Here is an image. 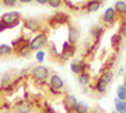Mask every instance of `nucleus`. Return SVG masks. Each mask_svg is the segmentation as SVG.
<instances>
[{"label": "nucleus", "mask_w": 126, "mask_h": 113, "mask_svg": "<svg viewBox=\"0 0 126 113\" xmlns=\"http://www.w3.org/2000/svg\"><path fill=\"white\" fill-rule=\"evenodd\" d=\"M112 113H117V112H112Z\"/></svg>", "instance_id": "nucleus-36"}, {"label": "nucleus", "mask_w": 126, "mask_h": 113, "mask_svg": "<svg viewBox=\"0 0 126 113\" xmlns=\"http://www.w3.org/2000/svg\"><path fill=\"white\" fill-rule=\"evenodd\" d=\"M14 113H30L33 107H32V103L27 99H23L18 102V103L14 106Z\"/></svg>", "instance_id": "nucleus-6"}, {"label": "nucleus", "mask_w": 126, "mask_h": 113, "mask_svg": "<svg viewBox=\"0 0 126 113\" xmlns=\"http://www.w3.org/2000/svg\"><path fill=\"white\" fill-rule=\"evenodd\" d=\"M24 26L29 30H32V32H37V30H40L42 26L39 24L38 20L35 19H25L24 20Z\"/></svg>", "instance_id": "nucleus-13"}, {"label": "nucleus", "mask_w": 126, "mask_h": 113, "mask_svg": "<svg viewBox=\"0 0 126 113\" xmlns=\"http://www.w3.org/2000/svg\"><path fill=\"white\" fill-rule=\"evenodd\" d=\"M78 83L83 87H86L88 83H90V74L86 73V72H83V73H81L78 75Z\"/></svg>", "instance_id": "nucleus-20"}, {"label": "nucleus", "mask_w": 126, "mask_h": 113, "mask_svg": "<svg viewBox=\"0 0 126 113\" xmlns=\"http://www.w3.org/2000/svg\"><path fill=\"white\" fill-rule=\"evenodd\" d=\"M48 4L52 8H59L62 4V0H48Z\"/></svg>", "instance_id": "nucleus-27"}, {"label": "nucleus", "mask_w": 126, "mask_h": 113, "mask_svg": "<svg viewBox=\"0 0 126 113\" xmlns=\"http://www.w3.org/2000/svg\"><path fill=\"white\" fill-rule=\"evenodd\" d=\"M121 1H126V0H121Z\"/></svg>", "instance_id": "nucleus-35"}, {"label": "nucleus", "mask_w": 126, "mask_h": 113, "mask_svg": "<svg viewBox=\"0 0 126 113\" xmlns=\"http://www.w3.org/2000/svg\"><path fill=\"white\" fill-rule=\"evenodd\" d=\"M81 38V32L77 26H73L71 25L68 28V42L72 44V45H76L78 43V40Z\"/></svg>", "instance_id": "nucleus-7"}, {"label": "nucleus", "mask_w": 126, "mask_h": 113, "mask_svg": "<svg viewBox=\"0 0 126 113\" xmlns=\"http://www.w3.org/2000/svg\"><path fill=\"white\" fill-rule=\"evenodd\" d=\"M101 4H102L101 0H90V1H87V4L85 5V8L88 13H93V12H97L100 9Z\"/></svg>", "instance_id": "nucleus-14"}, {"label": "nucleus", "mask_w": 126, "mask_h": 113, "mask_svg": "<svg viewBox=\"0 0 126 113\" xmlns=\"http://www.w3.org/2000/svg\"><path fill=\"white\" fill-rule=\"evenodd\" d=\"M44 111H46V113H56V111L52 108L50 106H48V104L44 106Z\"/></svg>", "instance_id": "nucleus-31"}, {"label": "nucleus", "mask_w": 126, "mask_h": 113, "mask_svg": "<svg viewBox=\"0 0 126 113\" xmlns=\"http://www.w3.org/2000/svg\"><path fill=\"white\" fill-rule=\"evenodd\" d=\"M25 42H28V39H25V37H20V38H18L16 40H14V42H13V48H14V50H15L16 48H19L22 44H24Z\"/></svg>", "instance_id": "nucleus-24"}, {"label": "nucleus", "mask_w": 126, "mask_h": 113, "mask_svg": "<svg viewBox=\"0 0 126 113\" xmlns=\"http://www.w3.org/2000/svg\"><path fill=\"white\" fill-rule=\"evenodd\" d=\"M107 87H109V83H107V82L102 77H100V78L96 80V83H94V90H96L97 93H100V94L106 93Z\"/></svg>", "instance_id": "nucleus-11"}, {"label": "nucleus", "mask_w": 126, "mask_h": 113, "mask_svg": "<svg viewBox=\"0 0 126 113\" xmlns=\"http://www.w3.org/2000/svg\"><path fill=\"white\" fill-rule=\"evenodd\" d=\"M78 103V100L76 99L75 96H66L64 97V108L67 109V112H72V111H75L76 109V106Z\"/></svg>", "instance_id": "nucleus-10"}, {"label": "nucleus", "mask_w": 126, "mask_h": 113, "mask_svg": "<svg viewBox=\"0 0 126 113\" xmlns=\"http://www.w3.org/2000/svg\"><path fill=\"white\" fill-rule=\"evenodd\" d=\"M16 1L18 0H3L4 5H6V6H14L16 4Z\"/></svg>", "instance_id": "nucleus-29"}, {"label": "nucleus", "mask_w": 126, "mask_h": 113, "mask_svg": "<svg viewBox=\"0 0 126 113\" xmlns=\"http://www.w3.org/2000/svg\"><path fill=\"white\" fill-rule=\"evenodd\" d=\"M14 52V49L10 47V45H6V44H3L0 45V57H6V55H10Z\"/></svg>", "instance_id": "nucleus-19"}, {"label": "nucleus", "mask_w": 126, "mask_h": 113, "mask_svg": "<svg viewBox=\"0 0 126 113\" xmlns=\"http://www.w3.org/2000/svg\"><path fill=\"white\" fill-rule=\"evenodd\" d=\"M50 75V69L43 65H38L32 70V77L35 82H44Z\"/></svg>", "instance_id": "nucleus-2"}, {"label": "nucleus", "mask_w": 126, "mask_h": 113, "mask_svg": "<svg viewBox=\"0 0 126 113\" xmlns=\"http://www.w3.org/2000/svg\"><path fill=\"white\" fill-rule=\"evenodd\" d=\"M32 52H33V50L30 48V40H28V42H25L24 44H22L19 48L15 49V53L20 57H29Z\"/></svg>", "instance_id": "nucleus-9"}, {"label": "nucleus", "mask_w": 126, "mask_h": 113, "mask_svg": "<svg viewBox=\"0 0 126 113\" xmlns=\"http://www.w3.org/2000/svg\"><path fill=\"white\" fill-rule=\"evenodd\" d=\"M113 103H115L117 113H126V100H121V99L116 98L113 100Z\"/></svg>", "instance_id": "nucleus-16"}, {"label": "nucleus", "mask_w": 126, "mask_h": 113, "mask_svg": "<svg viewBox=\"0 0 126 113\" xmlns=\"http://www.w3.org/2000/svg\"><path fill=\"white\" fill-rule=\"evenodd\" d=\"M20 22V14L16 12L5 13L1 19H0V32H4L6 29H10L15 25H18Z\"/></svg>", "instance_id": "nucleus-1"}, {"label": "nucleus", "mask_w": 126, "mask_h": 113, "mask_svg": "<svg viewBox=\"0 0 126 113\" xmlns=\"http://www.w3.org/2000/svg\"><path fill=\"white\" fill-rule=\"evenodd\" d=\"M35 1L38 4H46V3H48V0H35Z\"/></svg>", "instance_id": "nucleus-32"}, {"label": "nucleus", "mask_w": 126, "mask_h": 113, "mask_svg": "<svg viewBox=\"0 0 126 113\" xmlns=\"http://www.w3.org/2000/svg\"><path fill=\"white\" fill-rule=\"evenodd\" d=\"M64 1H66V4L68 5V8H69V9H72V10H78V8H77L76 5H73L71 0H64Z\"/></svg>", "instance_id": "nucleus-30"}, {"label": "nucleus", "mask_w": 126, "mask_h": 113, "mask_svg": "<svg viewBox=\"0 0 126 113\" xmlns=\"http://www.w3.org/2000/svg\"><path fill=\"white\" fill-rule=\"evenodd\" d=\"M117 98L121 100H126V88L124 86H119L117 88Z\"/></svg>", "instance_id": "nucleus-23"}, {"label": "nucleus", "mask_w": 126, "mask_h": 113, "mask_svg": "<svg viewBox=\"0 0 126 113\" xmlns=\"http://www.w3.org/2000/svg\"><path fill=\"white\" fill-rule=\"evenodd\" d=\"M121 34L119 33V34H115L113 37H112V42H111V44H112V47H117L119 44H120V42H121Z\"/></svg>", "instance_id": "nucleus-25"}, {"label": "nucleus", "mask_w": 126, "mask_h": 113, "mask_svg": "<svg viewBox=\"0 0 126 113\" xmlns=\"http://www.w3.org/2000/svg\"><path fill=\"white\" fill-rule=\"evenodd\" d=\"M115 12L119 13L120 15H126V3L125 1H116V4H115Z\"/></svg>", "instance_id": "nucleus-18"}, {"label": "nucleus", "mask_w": 126, "mask_h": 113, "mask_svg": "<svg viewBox=\"0 0 126 113\" xmlns=\"http://www.w3.org/2000/svg\"><path fill=\"white\" fill-rule=\"evenodd\" d=\"M76 53V47L72 45L69 42H64L63 43V49L61 52V59L63 60H68L71 59Z\"/></svg>", "instance_id": "nucleus-5"}, {"label": "nucleus", "mask_w": 126, "mask_h": 113, "mask_svg": "<svg viewBox=\"0 0 126 113\" xmlns=\"http://www.w3.org/2000/svg\"><path fill=\"white\" fill-rule=\"evenodd\" d=\"M48 43V38L46 33H40L38 35H35L33 39H30V48L32 50H38L42 49L43 47H46Z\"/></svg>", "instance_id": "nucleus-3"}, {"label": "nucleus", "mask_w": 126, "mask_h": 113, "mask_svg": "<svg viewBox=\"0 0 126 113\" xmlns=\"http://www.w3.org/2000/svg\"><path fill=\"white\" fill-rule=\"evenodd\" d=\"M49 86H50V89L53 93L56 94H59L63 90V87H64V83L59 75L57 74H52L50 78H49Z\"/></svg>", "instance_id": "nucleus-4"}, {"label": "nucleus", "mask_w": 126, "mask_h": 113, "mask_svg": "<svg viewBox=\"0 0 126 113\" xmlns=\"http://www.w3.org/2000/svg\"><path fill=\"white\" fill-rule=\"evenodd\" d=\"M44 58H46V53L43 52V50H39V52L37 53V60L39 62V63H42V62L44 60Z\"/></svg>", "instance_id": "nucleus-28"}, {"label": "nucleus", "mask_w": 126, "mask_h": 113, "mask_svg": "<svg viewBox=\"0 0 126 113\" xmlns=\"http://www.w3.org/2000/svg\"><path fill=\"white\" fill-rule=\"evenodd\" d=\"M116 20V12L113 8H107L103 14V22L106 24H112Z\"/></svg>", "instance_id": "nucleus-12"}, {"label": "nucleus", "mask_w": 126, "mask_h": 113, "mask_svg": "<svg viewBox=\"0 0 126 113\" xmlns=\"http://www.w3.org/2000/svg\"><path fill=\"white\" fill-rule=\"evenodd\" d=\"M102 78L110 84L111 82H112V79H113V73H112V70H105V72H102Z\"/></svg>", "instance_id": "nucleus-22"}, {"label": "nucleus", "mask_w": 126, "mask_h": 113, "mask_svg": "<svg viewBox=\"0 0 126 113\" xmlns=\"http://www.w3.org/2000/svg\"><path fill=\"white\" fill-rule=\"evenodd\" d=\"M124 74V68H120V70H119V75H122Z\"/></svg>", "instance_id": "nucleus-33"}, {"label": "nucleus", "mask_w": 126, "mask_h": 113, "mask_svg": "<svg viewBox=\"0 0 126 113\" xmlns=\"http://www.w3.org/2000/svg\"><path fill=\"white\" fill-rule=\"evenodd\" d=\"M48 52H49V55L53 58V60H56V59H61V54L57 52V48H56V45H54V43L53 42H49L48 43Z\"/></svg>", "instance_id": "nucleus-17"}, {"label": "nucleus", "mask_w": 126, "mask_h": 113, "mask_svg": "<svg viewBox=\"0 0 126 113\" xmlns=\"http://www.w3.org/2000/svg\"><path fill=\"white\" fill-rule=\"evenodd\" d=\"M19 1H20V3H30L32 0H19Z\"/></svg>", "instance_id": "nucleus-34"}, {"label": "nucleus", "mask_w": 126, "mask_h": 113, "mask_svg": "<svg viewBox=\"0 0 126 113\" xmlns=\"http://www.w3.org/2000/svg\"><path fill=\"white\" fill-rule=\"evenodd\" d=\"M105 33V29L102 28V26H92L91 28V37L93 38V39H96V40H98L101 37H102V34Z\"/></svg>", "instance_id": "nucleus-15"}, {"label": "nucleus", "mask_w": 126, "mask_h": 113, "mask_svg": "<svg viewBox=\"0 0 126 113\" xmlns=\"http://www.w3.org/2000/svg\"><path fill=\"white\" fill-rule=\"evenodd\" d=\"M71 69L73 73H76V74H81L83 73V72H86V64H85V62L81 60V59H73L72 60V63H71Z\"/></svg>", "instance_id": "nucleus-8"}, {"label": "nucleus", "mask_w": 126, "mask_h": 113, "mask_svg": "<svg viewBox=\"0 0 126 113\" xmlns=\"http://www.w3.org/2000/svg\"><path fill=\"white\" fill-rule=\"evenodd\" d=\"M120 34H121L124 38H126V19L121 22V25H120Z\"/></svg>", "instance_id": "nucleus-26"}, {"label": "nucleus", "mask_w": 126, "mask_h": 113, "mask_svg": "<svg viewBox=\"0 0 126 113\" xmlns=\"http://www.w3.org/2000/svg\"><path fill=\"white\" fill-rule=\"evenodd\" d=\"M75 112L76 113H88V106L85 103V102H78Z\"/></svg>", "instance_id": "nucleus-21"}]
</instances>
